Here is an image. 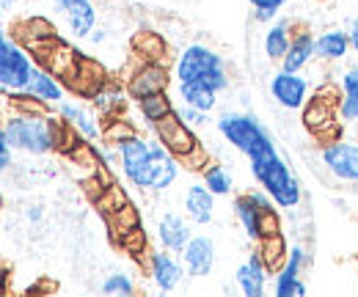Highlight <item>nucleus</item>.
<instances>
[{"label":"nucleus","instance_id":"obj_27","mask_svg":"<svg viewBox=\"0 0 358 297\" xmlns=\"http://www.w3.org/2000/svg\"><path fill=\"white\" fill-rule=\"evenodd\" d=\"M179 94H182L185 105L199 108V110H204V113L215 108V91H213V88H207V85H201V83H179Z\"/></svg>","mask_w":358,"mask_h":297},{"label":"nucleus","instance_id":"obj_16","mask_svg":"<svg viewBox=\"0 0 358 297\" xmlns=\"http://www.w3.org/2000/svg\"><path fill=\"white\" fill-rule=\"evenodd\" d=\"M133 52L138 55V61H146V64H163L166 61V52H169V44L160 34L155 31H138L133 36Z\"/></svg>","mask_w":358,"mask_h":297},{"label":"nucleus","instance_id":"obj_3","mask_svg":"<svg viewBox=\"0 0 358 297\" xmlns=\"http://www.w3.org/2000/svg\"><path fill=\"white\" fill-rule=\"evenodd\" d=\"M3 129H6L8 146H17V149H25V152H34V154H45L52 149L47 116H17Z\"/></svg>","mask_w":358,"mask_h":297},{"label":"nucleus","instance_id":"obj_8","mask_svg":"<svg viewBox=\"0 0 358 297\" xmlns=\"http://www.w3.org/2000/svg\"><path fill=\"white\" fill-rule=\"evenodd\" d=\"M270 94L275 96L278 105L289 108V110H298L306 105V94H309V83L298 75V72H287L281 69L278 75H273L270 80Z\"/></svg>","mask_w":358,"mask_h":297},{"label":"nucleus","instance_id":"obj_18","mask_svg":"<svg viewBox=\"0 0 358 297\" xmlns=\"http://www.w3.org/2000/svg\"><path fill=\"white\" fill-rule=\"evenodd\" d=\"M149 270H152L155 284H157L163 292L177 289L179 281H182V267L177 264V259H171L169 254H152Z\"/></svg>","mask_w":358,"mask_h":297},{"label":"nucleus","instance_id":"obj_42","mask_svg":"<svg viewBox=\"0 0 358 297\" xmlns=\"http://www.w3.org/2000/svg\"><path fill=\"white\" fill-rule=\"evenodd\" d=\"M179 116H182V122H185L187 127H199V124H204V110H199V108L185 105V110H182Z\"/></svg>","mask_w":358,"mask_h":297},{"label":"nucleus","instance_id":"obj_21","mask_svg":"<svg viewBox=\"0 0 358 297\" xmlns=\"http://www.w3.org/2000/svg\"><path fill=\"white\" fill-rule=\"evenodd\" d=\"M314 50H317V58L339 61V58H345L348 50H350V34H342V31L320 34V36L314 39Z\"/></svg>","mask_w":358,"mask_h":297},{"label":"nucleus","instance_id":"obj_38","mask_svg":"<svg viewBox=\"0 0 358 297\" xmlns=\"http://www.w3.org/2000/svg\"><path fill=\"white\" fill-rule=\"evenodd\" d=\"M273 234H281V220H278L275 210L268 207V210L259 212V240L262 237H273Z\"/></svg>","mask_w":358,"mask_h":297},{"label":"nucleus","instance_id":"obj_25","mask_svg":"<svg viewBox=\"0 0 358 297\" xmlns=\"http://www.w3.org/2000/svg\"><path fill=\"white\" fill-rule=\"evenodd\" d=\"M259 256L268 267V273H278L287 261V245H284V237L281 234H273V237H262L259 240Z\"/></svg>","mask_w":358,"mask_h":297},{"label":"nucleus","instance_id":"obj_26","mask_svg":"<svg viewBox=\"0 0 358 297\" xmlns=\"http://www.w3.org/2000/svg\"><path fill=\"white\" fill-rule=\"evenodd\" d=\"M66 20H69V28H72L75 36H89L91 31H94V25H96V11H94V6L86 0L80 6L66 8Z\"/></svg>","mask_w":358,"mask_h":297},{"label":"nucleus","instance_id":"obj_14","mask_svg":"<svg viewBox=\"0 0 358 297\" xmlns=\"http://www.w3.org/2000/svg\"><path fill=\"white\" fill-rule=\"evenodd\" d=\"M213 190L207 184H193L187 187V196H185V212L193 223H210L213 220V210H215V201H213Z\"/></svg>","mask_w":358,"mask_h":297},{"label":"nucleus","instance_id":"obj_11","mask_svg":"<svg viewBox=\"0 0 358 297\" xmlns=\"http://www.w3.org/2000/svg\"><path fill=\"white\" fill-rule=\"evenodd\" d=\"M301 267H303V251L292 248L284 267L278 270V281H275V297H303L306 287L301 284Z\"/></svg>","mask_w":358,"mask_h":297},{"label":"nucleus","instance_id":"obj_15","mask_svg":"<svg viewBox=\"0 0 358 297\" xmlns=\"http://www.w3.org/2000/svg\"><path fill=\"white\" fill-rule=\"evenodd\" d=\"M270 201L265 196H257V193H251V196H240L237 201H234V212L240 217V223L245 226V231H248V237H254V240H259V212L262 210H268Z\"/></svg>","mask_w":358,"mask_h":297},{"label":"nucleus","instance_id":"obj_24","mask_svg":"<svg viewBox=\"0 0 358 297\" xmlns=\"http://www.w3.org/2000/svg\"><path fill=\"white\" fill-rule=\"evenodd\" d=\"M25 91L36 94V96L45 99V102H58V99L64 96V88L55 80V75H52V72H45V69H34L31 83H28Z\"/></svg>","mask_w":358,"mask_h":297},{"label":"nucleus","instance_id":"obj_35","mask_svg":"<svg viewBox=\"0 0 358 297\" xmlns=\"http://www.w3.org/2000/svg\"><path fill=\"white\" fill-rule=\"evenodd\" d=\"M201 173H204V184H207L215 196H226V193L231 190V176H229L221 166H213V163H210Z\"/></svg>","mask_w":358,"mask_h":297},{"label":"nucleus","instance_id":"obj_12","mask_svg":"<svg viewBox=\"0 0 358 297\" xmlns=\"http://www.w3.org/2000/svg\"><path fill=\"white\" fill-rule=\"evenodd\" d=\"M182 256H185V267L190 275L201 278L213 270L215 264V245L210 237H193L185 248H182Z\"/></svg>","mask_w":358,"mask_h":297},{"label":"nucleus","instance_id":"obj_23","mask_svg":"<svg viewBox=\"0 0 358 297\" xmlns=\"http://www.w3.org/2000/svg\"><path fill=\"white\" fill-rule=\"evenodd\" d=\"M61 116L78 129L83 138H89V140L91 138H96V135H102V129H99V124L94 122V116H91L86 108H80V105H72V102L61 105Z\"/></svg>","mask_w":358,"mask_h":297},{"label":"nucleus","instance_id":"obj_10","mask_svg":"<svg viewBox=\"0 0 358 297\" xmlns=\"http://www.w3.org/2000/svg\"><path fill=\"white\" fill-rule=\"evenodd\" d=\"M166 85H169V72H166L163 64H146V61H141V66L130 75V85L127 88H130V94H133L135 99H141L146 94L166 91Z\"/></svg>","mask_w":358,"mask_h":297},{"label":"nucleus","instance_id":"obj_41","mask_svg":"<svg viewBox=\"0 0 358 297\" xmlns=\"http://www.w3.org/2000/svg\"><path fill=\"white\" fill-rule=\"evenodd\" d=\"M317 96H320V99H325L328 105H334V108H336V105L342 102V88H339V85H334V83H328V85H322V88L317 91Z\"/></svg>","mask_w":358,"mask_h":297},{"label":"nucleus","instance_id":"obj_6","mask_svg":"<svg viewBox=\"0 0 358 297\" xmlns=\"http://www.w3.org/2000/svg\"><path fill=\"white\" fill-rule=\"evenodd\" d=\"M34 66L28 55L11 42H0V85L3 91H25L31 83Z\"/></svg>","mask_w":358,"mask_h":297},{"label":"nucleus","instance_id":"obj_36","mask_svg":"<svg viewBox=\"0 0 358 297\" xmlns=\"http://www.w3.org/2000/svg\"><path fill=\"white\" fill-rule=\"evenodd\" d=\"M119 245L124 248V254H133V256L146 254V231H143V226H135L130 231L119 234Z\"/></svg>","mask_w":358,"mask_h":297},{"label":"nucleus","instance_id":"obj_17","mask_svg":"<svg viewBox=\"0 0 358 297\" xmlns=\"http://www.w3.org/2000/svg\"><path fill=\"white\" fill-rule=\"evenodd\" d=\"M157 237L163 242V248L169 251H182L190 242V229L179 215H163L157 223Z\"/></svg>","mask_w":358,"mask_h":297},{"label":"nucleus","instance_id":"obj_39","mask_svg":"<svg viewBox=\"0 0 358 297\" xmlns=\"http://www.w3.org/2000/svg\"><path fill=\"white\" fill-rule=\"evenodd\" d=\"M179 166H185L187 171H204L210 166V157H207V152H204L201 143H199L193 152H187L185 157H179Z\"/></svg>","mask_w":358,"mask_h":297},{"label":"nucleus","instance_id":"obj_31","mask_svg":"<svg viewBox=\"0 0 358 297\" xmlns=\"http://www.w3.org/2000/svg\"><path fill=\"white\" fill-rule=\"evenodd\" d=\"M108 223H110L113 234L119 237V234L130 231V229H135V226H141V212H138L133 204L127 201L124 207H119V210H116L113 215H108Z\"/></svg>","mask_w":358,"mask_h":297},{"label":"nucleus","instance_id":"obj_22","mask_svg":"<svg viewBox=\"0 0 358 297\" xmlns=\"http://www.w3.org/2000/svg\"><path fill=\"white\" fill-rule=\"evenodd\" d=\"M339 113L345 122H358V66L348 69L342 78V102Z\"/></svg>","mask_w":358,"mask_h":297},{"label":"nucleus","instance_id":"obj_30","mask_svg":"<svg viewBox=\"0 0 358 297\" xmlns=\"http://www.w3.org/2000/svg\"><path fill=\"white\" fill-rule=\"evenodd\" d=\"M8 105H11L20 116H47V113H50L45 99H39V96H36V94H31V91H28V94H22V91L11 94Z\"/></svg>","mask_w":358,"mask_h":297},{"label":"nucleus","instance_id":"obj_34","mask_svg":"<svg viewBox=\"0 0 358 297\" xmlns=\"http://www.w3.org/2000/svg\"><path fill=\"white\" fill-rule=\"evenodd\" d=\"M22 31H25V42H50V39H55V28H52V22L45 20V17H31L25 25H22Z\"/></svg>","mask_w":358,"mask_h":297},{"label":"nucleus","instance_id":"obj_29","mask_svg":"<svg viewBox=\"0 0 358 297\" xmlns=\"http://www.w3.org/2000/svg\"><path fill=\"white\" fill-rule=\"evenodd\" d=\"M289 44H292L289 25H287V22H278V25L270 28L268 36H265V52H268V58H273V61H281V58L287 55Z\"/></svg>","mask_w":358,"mask_h":297},{"label":"nucleus","instance_id":"obj_40","mask_svg":"<svg viewBox=\"0 0 358 297\" xmlns=\"http://www.w3.org/2000/svg\"><path fill=\"white\" fill-rule=\"evenodd\" d=\"M254 8H257V20H270L287 0H251Z\"/></svg>","mask_w":358,"mask_h":297},{"label":"nucleus","instance_id":"obj_4","mask_svg":"<svg viewBox=\"0 0 358 297\" xmlns=\"http://www.w3.org/2000/svg\"><path fill=\"white\" fill-rule=\"evenodd\" d=\"M119 157H122V168L127 173V179L135 187H149L152 190V173H155V152L152 143L143 138H130L124 143H119Z\"/></svg>","mask_w":358,"mask_h":297},{"label":"nucleus","instance_id":"obj_13","mask_svg":"<svg viewBox=\"0 0 358 297\" xmlns=\"http://www.w3.org/2000/svg\"><path fill=\"white\" fill-rule=\"evenodd\" d=\"M265 281H268V267L262 261V256L254 254L240 270H237V284L245 297H262L265 292Z\"/></svg>","mask_w":358,"mask_h":297},{"label":"nucleus","instance_id":"obj_37","mask_svg":"<svg viewBox=\"0 0 358 297\" xmlns=\"http://www.w3.org/2000/svg\"><path fill=\"white\" fill-rule=\"evenodd\" d=\"M133 281L127 278V275H122V273H116V275H108V281L102 284V292L105 295H133Z\"/></svg>","mask_w":358,"mask_h":297},{"label":"nucleus","instance_id":"obj_19","mask_svg":"<svg viewBox=\"0 0 358 297\" xmlns=\"http://www.w3.org/2000/svg\"><path fill=\"white\" fill-rule=\"evenodd\" d=\"M314 55H317L314 39L309 36V34H298V36H292V44H289L287 55L281 58V66H284L287 72H301Z\"/></svg>","mask_w":358,"mask_h":297},{"label":"nucleus","instance_id":"obj_43","mask_svg":"<svg viewBox=\"0 0 358 297\" xmlns=\"http://www.w3.org/2000/svg\"><path fill=\"white\" fill-rule=\"evenodd\" d=\"M350 47H356L358 52V17L353 20V28H350Z\"/></svg>","mask_w":358,"mask_h":297},{"label":"nucleus","instance_id":"obj_5","mask_svg":"<svg viewBox=\"0 0 358 297\" xmlns=\"http://www.w3.org/2000/svg\"><path fill=\"white\" fill-rule=\"evenodd\" d=\"M218 129L231 146H237L240 152L251 154L259 143L268 140V132L259 127L251 116H240V113H224L218 119Z\"/></svg>","mask_w":358,"mask_h":297},{"label":"nucleus","instance_id":"obj_20","mask_svg":"<svg viewBox=\"0 0 358 297\" xmlns=\"http://www.w3.org/2000/svg\"><path fill=\"white\" fill-rule=\"evenodd\" d=\"M303 127L314 132V135H322L325 129H331L334 127V105H328L320 96L306 102L303 105Z\"/></svg>","mask_w":358,"mask_h":297},{"label":"nucleus","instance_id":"obj_7","mask_svg":"<svg viewBox=\"0 0 358 297\" xmlns=\"http://www.w3.org/2000/svg\"><path fill=\"white\" fill-rule=\"evenodd\" d=\"M155 129H157V138H160V143L174 154V157H185L187 152H193L196 146H199V140H196V135H193V129L187 127L185 122H182V116L177 113H169V116H163L160 122H155Z\"/></svg>","mask_w":358,"mask_h":297},{"label":"nucleus","instance_id":"obj_28","mask_svg":"<svg viewBox=\"0 0 358 297\" xmlns=\"http://www.w3.org/2000/svg\"><path fill=\"white\" fill-rule=\"evenodd\" d=\"M138 108H141V113H143L152 124H155V122H160L163 116L174 113L171 99H169V94H166V91H157V94H146V96H141V99H138Z\"/></svg>","mask_w":358,"mask_h":297},{"label":"nucleus","instance_id":"obj_32","mask_svg":"<svg viewBox=\"0 0 358 297\" xmlns=\"http://www.w3.org/2000/svg\"><path fill=\"white\" fill-rule=\"evenodd\" d=\"M138 132H135V127L127 122V119H110L105 127H102V140L105 143H124V140H130V138H135Z\"/></svg>","mask_w":358,"mask_h":297},{"label":"nucleus","instance_id":"obj_9","mask_svg":"<svg viewBox=\"0 0 358 297\" xmlns=\"http://www.w3.org/2000/svg\"><path fill=\"white\" fill-rule=\"evenodd\" d=\"M322 163L334 171L339 179L358 182V146L348 140H334L322 149Z\"/></svg>","mask_w":358,"mask_h":297},{"label":"nucleus","instance_id":"obj_44","mask_svg":"<svg viewBox=\"0 0 358 297\" xmlns=\"http://www.w3.org/2000/svg\"><path fill=\"white\" fill-rule=\"evenodd\" d=\"M80 3H86V0H61V8L66 11V8H72V6H80Z\"/></svg>","mask_w":358,"mask_h":297},{"label":"nucleus","instance_id":"obj_33","mask_svg":"<svg viewBox=\"0 0 358 297\" xmlns=\"http://www.w3.org/2000/svg\"><path fill=\"white\" fill-rule=\"evenodd\" d=\"M94 204L99 207V212L108 217V215L116 212L119 207H124V204H127V196H124V190H122V187L113 182V184H108V187L102 190V196H99Z\"/></svg>","mask_w":358,"mask_h":297},{"label":"nucleus","instance_id":"obj_1","mask_svg":"<svg viewBox=\"0 0 358 297\" xmlns=\"http://www.w3.org/2000/svg\"><path fill=\"white\" fill-rule=\"evenodd\" d=\"M248 160H251L254 176L262 182V187L273 196V201H275L278 207H295V204L301 201V184H298V179L289 173L287 163L275 154L270 138L265 143H259V146L248 154Z\"/></svg>","mask_w":358,"mask_h":297},{"label":"nucleus","instance_id":"obj_2","mask_svg":"<svg viewBox=\"0 0 358 297\" xmlns=\"http://www.w3.org/2000/svg\"><path fill=\"white\" fill-rule=\"evenodd\" d=\"M177 78L179 83H201L207 88H213L215 94L229 85V78L224 72V61L201 47V44H190L182 55H179V64H177Z\"/></svg>","mask_w":358,"mask_h":297}]
</instances>
